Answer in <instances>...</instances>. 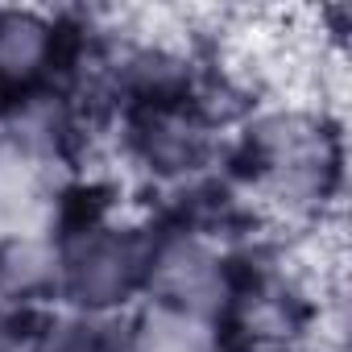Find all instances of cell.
Wrapping results in <instances>:
<instances>
[{
    "instance_id": "277c9868",
    "label": "cell",
    "mask_w": 352,
    "mask_h": 352,
    "mask_svg": "<svg viewBox=\"0 0 352 352\" xmlns=\"http://www.w3.org/2000/svg\"><path fill=\"white\" fill-rule=\"evenodd\" d=\"M30 352H104V336L87 319H63V323H50L30 344Z\"/></svg>"
},
{
    "instance_id": "7a4b0ae2",
    "label": "cell",
    "mask_w": 352,
    "mask_h": 352,
    "mask_svg": "<svg viewBox=\"0 0 352 352\" xmlns=\"http://www.w3.org/2000/svg\"><path fill=\"white\" fill-rule=\"evenodd\" d=\"M145 278L162 294V307L195 315V319L216 311L228 294L224 261L216 253H208L199 241H187V236L166 241L162 249H153L149 265H145Z\"/></svg>"
},
{
    "instance_id": "3957f363",
    "label": "cell",
    "mask_w": 352,
    "mask_h": 352,
    "mask_svg": "<svg viewBox=\"0 0 352 352\" xmlns=\"http://www.w3.org/2000/svg\"><path fill=\"white\" fill-rule=\"evenodd\" d=\"M58 63V25L42 13H0V91H34Z\"/></svg>"
},
{
    "instance_id": "6da1fadb",
    "label": "cell",
    "mask_w": 352,
    "mask_h": 352,
    "mask_svg": "<svg viewBox=\"0 0 352 352\" xmlns=\"http://www.w3.org/2000/svg\"><path fill=\"white\" fill-rule=\"evenodd\" d=\"M145 265H149V253L141 245H133L129 236L120 232H91L83 236L58 265V278L63 286L75 294L79 307H112V302H124L137 282L145 278Z\"/></svg>"
}]
</instances>
